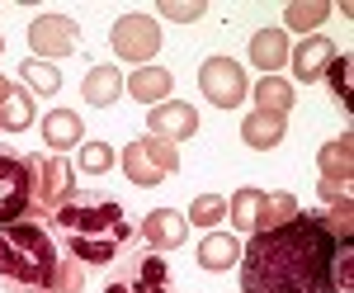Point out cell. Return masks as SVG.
<instances>
[{"label":"cell","mask_w":354,"mask_h":293,"mask_svg":"<svg viewBox=\"0 0 354 293\" xmlns=\"http://www.w3.org/2000/svg\"><path fill=\"white\" fill-rule=\"evenodd\" d=\"M85 284V265L76 256H66V260H57V289L53 293H81Z\"/></svg>","instance_id":"obj_30"},{"label":"cell","mask_w":354,"mask_h":293,"mask_svg":"<svg viewBox=\"0 0 354 293\" xmlns=\"http://www.w3.org/2000/svg\"><path fill=\"white\" fill-rule=\"evenodd\" d=\"M19 76H24L28 95H57L62 90V71H57L53 62H38V57H28L24 66H19Z\"/></svg>","instance_id":"obj_23"},{"label":"cell","mask_w":354,"mask_h":293,"mask_svg":"<svg viewBox=\"0 0 354 293\" xmlns=\"http://www.w3.org/2000/svg\"><path fill=\"white\" fill-rule=\"evenodd\" d=\"M76 166H81L85 175H104V170L113 166V147H109V142H81Z\"/></svg>","instance_id":"obj_28"},{"label":"cell","mask_w":354,"mask_h":293,"mask_svg":"<svg viewBox=\"0 0 354 293\" xmlns=\"http://www.w3.org/2000/svg\"><path fill=\"white\" fill-rule=\"evenodd\" d=\"M57 246L38 222L0 227V293H53L57 289Z\"/></svg>","instance_id":"obj_3"},{"label":"cell","mask_w":354,"mask_h":293,"mask_svg":"<svg viewBox=\"0 0 354 293\" xmlns=\"http://www.w3.org/2000/svg\"><path fill=\"white\" fill-rule=\"evenodd\" d=\"M345 246L322 227L317 213H298L279 227L250 232L241 251V293H340L335 256Z\"/></svg>","instance_id":"obj_1"},{"label":"cell","mask_w":354,"mask_h":293,"mask_svg":"<svg viewBox=\"0 0 354 293\" xmlns=\"http://www.w3.org/2000/svg\"><path fill=\"white\" fill-rule=\"evenodd\" d=\"M241 142L250 152H270L283 142V114H270V109H255L241 118Z\"/></svg>","instance_id":"obj_16"},{"label":"cell","mask_w":354,"mask_h":293,"mask_svg":"<svg viewBox=\"0 0 354 293\" xmlns=\"http://www.w3.org/2000/svg\"><path fill=\"white\" fill-rule=\"evenodd\" d=\"M0 53H5V38H0Z\"/></svg>","instance_id":"obj_33"},{"label":"cell","mask_w":354,"mask_h":293,"mask_svg":"<svg viewBox=\"0 0 354 293\" xmlns=\"http://www.w3.org/2000/svg\"><path fill=\"white\" fill-rule=\"evenodd\" d=\"M198 90H203V100L218 109H236L245 100V71L232 62V57H208L203 66H198Z\"/></svg>","instance_id":"obj_7"},{"label":"cell","mask_w":354,"mask_h":293,"mask_svg":"<svg viewBox=\"0 0 354 293\" xmlns=\"http://www.w3.org/2000/svg\"><path fill=\"white\" fill-rule=\"evenodd\" d=\"M109 43H113V57H118V62L142 66V62H151L156 48H161V24H156L151 15H123V19L113 24Z\"/></svg>","instance_id":"obj_6"},{"label":"cell","mask_w":354,"mask_h":293,"mask_svg":"<svg viewBox=\"0 0 354 293\" xmlns=\"http://www.w3.org/2000/svg\"><path fill=\"white\" fill-rule=\"evenodd\" d=\"M241 260V241L232 237V232H208V237L198 241V265L222 274V269H232Z\"/></svg>","instance_id":"obj_19"},{"label":"cell","mask_w":354,"mask_h":293,"mask_svg":"<svg viewBox=\"0 0 354 293\" xmlns=\"http://www.w3.org/2000/svg\"><path fill=\"white\" fill-rule=\"evenodd\" d=\"M326 15H330V5H326V0H293V5L283 10V33H288V28L307 33V28H317V24H322Z\"/></svg>","instance_id":"obj_25"},{"label":"cell","mask_w":354,"mask_h":293,"mask_svg":"<svg viewBox=\"0 0 354 293\" xmlns=\"http://www.w3.org/2000/svg\"><path fill=\"white\" fill-rule=\"evenodd\" d=\"M350 180H354V137L340 133L335 142L322 147V194H326V204L350 199Z\"/></svg>","instance_id":"obj_10"},{"label":"cell","mask_w":354,"mask_h":293,"mask_svg":"<svg viewBox=\"0 0 354 293\" xmlns=\"http://www.w3.org/2000/svg\"><path fill=\"white\" fill-rule=\"evenodd\" d=\"M53 222L66 241V256H76L81 265H109L133 241V222L123 213V204L109 194H81L76 189L53 213Z\"/></svg>","instance_id":"obj_2"},{"label":"cell","mask_w":354,"mask_h":293,"mask_svg":"<svg viewBox=\"0 0 354 293\" xmlns=\"http://www.w3.org/2000/svg\"><path fill=\"white\" fill-rule=\"evenodd\" d=\"M198 133V109L194 105H156L147 114V137L161 142H189Z\"/></svg>","instance_id":"obj_12"},{"label":"cell","mask_w":354,"mask_h":293,"mask_svg":"<svg viewBox=\"0 0 354 293\" xmlns=\"http://www.w3.org/2000/svg\"><path fill=\"white\" fill-rule=\"evenodd\" d=\"M185 217H189L194 227H213V222H222V217H227V199H218V194H198Z\"/></svg>","instance_id":"obj_27"},{"label":"cell","mask_w":354,"mask_h":293,"mask_svg":"<svg viewBox=\"0 0 354 293\" xmlns=\"http://www.w3.org/2000/svg\"><path fill=\"white\" fill-rule=\"evenodd\" d=\"M28 48H33L38 62L71 57L81 48V28H76V19H66V15H38V19L28 24Z\"/></svg>","instance_id":"obj_8"},{"label":"cell","mask_w":354,"mask_h":293,"mask_svg":"<svg viewBox=\"0 0 354 293\" xmlns=\"http://www.w3.org/2000/svg\"><path fill=\"white\" fill-rule=\"evenodd\" d=\"M298 199L288 194V189H279V194H265V213H260V227H279V222H288V217H298Z\"/></svg>","instance_id":"obj_26"},{"label":"cell","mask_w":354,"mask_h":293,"mask_svg":"<svg viewBox=\"0 0 354 293\" xmlns=\"http://www.w3.org/2000/svg\"><path fill=\"white\" fill-rule=\"evenodd\" d=\"M175 170H180V152H175V142L142 137V142H128V152H123V175H128L133 185H142V189L170 180Z\"/></svg>","instance_id":"obj_4"},{"label":"cell","mask_w":354,"mask_h":293,"mask_svg":"<svg viewBox=\"0 0 354 293\" xmlns=\"http://www.w3.org/2000/svg\"><path fill=\"white\" fill-rule=\"evenodd\" d=\"M250 62L260 66V76H274L279 66H288V33H283V28H260V33H250Z\"/></svg>","instance_id":"obj_15"},{"label":"cell","mask_w":354,"mask_h":293,"mask_svg":"<svg viewBox=\"0 0 354 293\" xmlns=\"http://www.w3.org/2000/svg\"><path fill=\"white\" fill-rule=\"evenodd\" d=\"M123 90H133L142 105H161L170 95V71L165 66H137L133 80H123Z\"/></svg>","instance_id":"obj_20"},{"label":"cell","mask_w":354,"mask_h":293,"mask_svg":"<svg viewBox=\"0 0 354 293\" xmlns=\"http://www.w3.org/2000/svg\"><path fill=\"white\" fill-rule=\"evenodd\" d=\"M10 90H15V85H10V80L0 76V105H5V100H10Z\"/></svg>","instance_id":"obj_32"},{"label":"cell","mask_w":354,"mask_h":293,"mask_svg":"<svg viewBox=\"0 0 354 293\" xmlns=\"http://www.w3.org/2000/svg\"><path fill=\"white\" fill-rule=\"evenodd\" d=\"M71 194H76V170H71L66 161H62V157L33 161V199H38V208L57 213Z\"/></svg>","instance_id":"obj_11"},{"label":"cell","mask_w":354,"mask_h":293,"mask_svg":"<svg viewBox=\"0 0 354 293\" xmlns=\"http://www.w3.org/2000/svg\"><path fill=\"white\" fill-rule=\"evenodd\" d=\"M326 80H330V90H335V100H340L345 109H354V95H350V57H330Z\"/></svg>","instance_id":"obj_29"},{"label":"cell","mask_w":354,"mask_h":293,"mask_svg":"<svg viewBox=\"0 0 354 293\" xmlns=\"http://www.w3.org/2000/svg\"><path fill=\"white\" fill-rule=\"evenodd\" d=\"M161 15L175 19V24H194V19L208 15V5H203V0H189V5H185V0H161Z\"/></svg>","instance_id":"obj_31"},{"label":"cell","mask_w":354,"mask_h":293,"mask_svg":"<svg viewBox=\"0 0 354 293\" xmlns=\"http://www.w3.org/2000/svg\"><path fill=\"white\" fill-rule=\"evenodd\" d=\"M28 123H33V95L15 85V90H10V100L0 105V128H5V133H24Z\"/></svg>","instance_id":"obj_24"},{"label":"cell","mask_w":354,"mask_h":293,"mask_svg":"<svg viewBox=\"0 0 354 293\" xmlns=\"http://www.w3.org/2000/svg\"><path fill=\"white\" fill-rule=\"evenodd\" d=\"M189 237V217L175 213V208H156V213H147L142 222V241H147V251H175L180 241Z\"/></svg>","instance_id":"obj_13"},{"label":"cell","mask_w":354,"mask_h":293,"mask_svg":"<svg viewBox=\"0 0 354 293\" xmlns=\"http://www.w3.org/2000/svg\"><path fill=\"white\" fill-rule=\"evenodd\" d=\"M104 293H170V274H165V260L156 251H147V256H133L128 265L113 274Z\"/></svg>","instance_id":"obj_9"},{"label":"cell","mask_w":354,"mask_h":293,"mask_svg":"<svg viewBox=\"0 0 354 293\" xmlns=\"http://www.w3.org/2000/svg\"><path fill=\"white\" fill-rule=\"evenodd\" d=\"M330 57H335V43L322 38V33H312V38H302V43H298V53L288 57V62H293V76H298L302 85H312V80L326 76Z\"/></svg>","instance_id":"obj_14"},{"label":"cell","mask_w":354,"mask_h":293,"mask_svg":"<svg viewBox=\"0 0 354 293\" xmlns=\"http://www.w3.org/2000/svg\"><path fill=\"white\" fill-rule=\"evenodd\" d=\"M81 137H85V123L76 118V109H53V114L43 118V142H48L53 152H71Z\"/></svg>","instance_id":"obj_18"},{"label":"cell","mask_w":354,"mask_h":293,"mask_svg":"<svg viewBox=\"0 0 354 293\" xmlns=\"http://www.w3.org/2000/svg\"><path fill=\"white\" fill-rule=\"evenodd\" d=\"M81 95H85V105H95V109L118 105V95H123V76H118V66H90L85 80H81Z\"/></svg>","instance_id":"obj_17"},{"label":"cell","mask_w":354,"mask_h":293,"mask_svg":"<svg viewBox=\"0 0 354 293\" xmlns=\"http://www.w3.org/2000/svg\"><path fill=\"white\" fill-rule=\"evenodd\" d=\"M260 213H265V194L260 189H236L232 204H227V217L236 232H260Z\"/></svg>","instance_id":"obj_21"},{"label":"cell","mask_w":354,"mask_h":293,"mask_svg":"<svg viewBox=\"0 0 354 293\" xmlns=\"http://www.w3.org/2000/svg\"><path fill=\"white\" fill-rule=\"evenodd\" d=\"M255 105L270 109V114H288V109H293V80L260 76V80H255Z\"/></svg>","instance_id":"obj_22"},{"label":"cell","mask_w":354,"mask_h":293,"mask_svg":"<svg viewBox=\"0 0 354 293\" xmlns=\"http://www.w3.org/2000/svg\"><path fill=\"white\" fill-rule=\"evenodd\" d=\"M28 204H33V161L0 152V227L24 222Z\"/></svg>","instance_id":"obj_5"}]
</instances>
